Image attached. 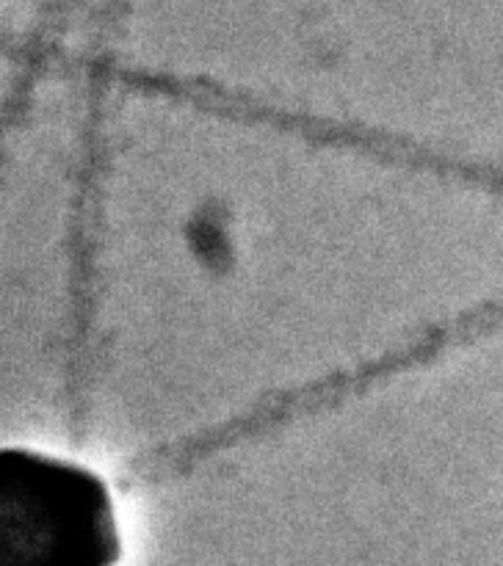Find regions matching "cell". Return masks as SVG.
Instances as JSON below:
<instances>
[{
    "mask_svg": "<svg viewBox=\"0 0 503 566\" xmlns=\"http://www.w3.org/2000/svg\"><path fill=\"white\" fill-rule=\"evenodd\" d=\"M0 566H114L122 556L103 481L77 464L3 451Z\"/></svg>",
    "mask_w": 503,
    "mask_h": 566,
    "instance_id": "obj_1",
    "label": "cell"
}]
</instances>
